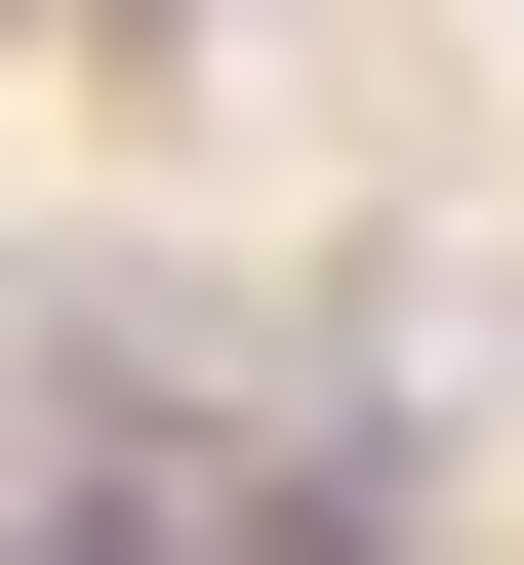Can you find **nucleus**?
Here are the masks:
<instances>
[{
	"mask_svg": "<svg viewBox=\"0 0 524 565\" xmlns=\"http://www.w3.org/2000/svg\"><path fill=\"white\" fill-rule=\"evenodd\" d=\"M0 565H202V525H162V484H0Z\"/></svg>",
	"mask_w": 524,
	"mask_h": 565,
	"instance_id": "nucleus-1",
	"label": "nucleus"
}]
</instances>
